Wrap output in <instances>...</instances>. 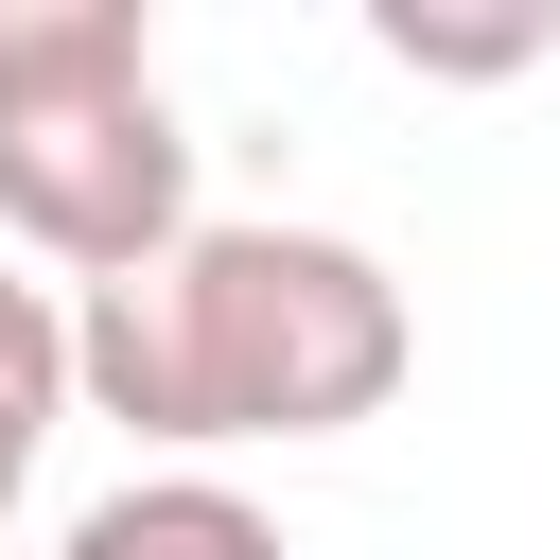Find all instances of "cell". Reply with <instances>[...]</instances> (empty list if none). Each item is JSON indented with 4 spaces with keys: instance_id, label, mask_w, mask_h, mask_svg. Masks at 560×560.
I'll return each mask as SVG.
<instances>
[{
    "instance_id": "6da1fadb",
    "label": "cell",
    "mask_w": 560,
    "mask_h": 560,
    "mask_svg": "<svg viewBox=\"0 0 560 560\" xmlns=\"http://www.w3.org/2000/svg\"><path fill=\"white\" fill-rule=\"evenodd\" d=\"M420 368L402 280L350 228H280V210H192L158 262L70 298V402L122 420L158 472H210L228 438H350L385 420Z\"/></svg>"
},
{
    "instance_id": "277c9868",
    "label": "cell",
    "mask_w": 560,
    "mask_h": 560,
    "mask_svg": "<svg viewBox=\"0 0 560 560\" xmlns=\"http://www.w3.org/2000/svg\"><path fill=\"white\" fill-rule=\"evenodd\" d=\"M52 420H70V315L0 262V525H18V490H35V455H52Z\"/></svg>"
},
{
    "instance_id": "5b68a950",
    "label": "cell",
    "mask_w": 560,
    "mask_h": 560,
    "mask_svg": "<svg viewBox=\"0 0 560 560\" xmlns=\"http://www.w3.org/2000/svg\"><path fill=\"white\" fill-rule=\"evenodd\" d=\"M368 35H385V70H438V88H508V70H542V52H560V18H542V0H508V18H455V0H368Z\"/></svg>"
},
{
    "instance_id": "3957f363",
    "label": "cell",
    "mask_w": 560,
    "mask_h": 560,
    "mask_svg": "<svg viewBox=\"0 0 560 560\" xmlns=\"http://www.w3.org/2000/svg\"><path fill=\"white\" fill-rule=\"evenodd\" d=\"M52 560H280V525H262L228 472H122V490L70 508Z\"/></svg>"
},
{
    "instance_id": "7a4b0ae2",
    "label": "cell",
    "mask_w": 560,
    "mask_h": 560,
    "mask_svg": "<svg viewBox=\"0 0 560 560\" xmlns=\"http://www.w3.org/2000/svg\"><path fill=\"white\" fill-rule=\"evenodd\" d=\"M0 228L70 280H122L192 228V140L140 0H0Z\"/></svg>"
}]
</instances>
